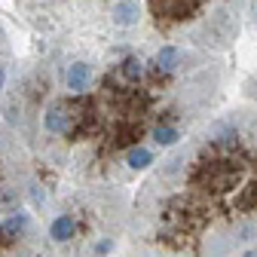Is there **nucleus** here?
I'll return each instance as SVG.
<instances>
[{"instance_id": "obj_1", "label": "nucleus", "mask_w": 257, "mask_h": 257, "mask_svg": "<svg viewBox=\"0 0 257 257\" xmlns=\"http://www.w3.org/2000/svg\"><path fill=\"white\" fill-rule=\"evenodd\" d=\"M190 58L181 71H159L147 80V64L138 55H125L98 74L83 92L55 95L31 71H25L7 95V119L13 132L46 163L61 166L80 178L107 175L116 178V166L125 163L128 150L147 147L159 128L193 125L214 101L220 77L211 80V68L187 74ZM61 92V89H58Z\"/></svg>"}, {"instance_id": "obj_2", "label": "nucleus", "mask_w": 257, "mask_h": 257, "mask_svg": "<svg viewBox=\"0 0 257 257\" xmlns=\"http://www.w3.org/2000/svg\"><path fill=\"white\" fill-rule=\"evenodd\" d=\"M135 257H239L257 245V110H230L153 169L128 217Z\"/></svg>"}, {"instance_id": "obj_3", "label": "nucleus", "mask_w": 257, "mask_h": 257, "mask_svg": "<svg viewBox=\"0 0 257 257\" xmlns=\"http://www.w3.org/2000/svg\"><path fill=\"white\" fill-rule=\"evenodd\" d=\"M128 230L125 193L113 187H83L71 193L49 220V242L61 257H110Z\"/></svg>"}, {"instance_id": "obj_4", "label": "nucleus", "mask_w": 257, "mask_h": 257, "mask_svg": "<svg viewBox=\"0 0 257 257\" xmlns=\"http://www.w3.org/2000/svg\"><path fill=\"white\" fill-rule=\"evenodd\" d=\"M156 28L172 40L205 52L230 49L239 34L236 0H147Z\"/></svg>"}, {"instance_id": "obj_5", "label": "nucleus", "mask_w": 257, "mask_h": 257, "mask_svg": "<svg viewBox=\"0 0 257 257\" xmlns=\"http://www.w3.org/2000/svg\"><path fill=\"white\" fill-rule=\"evenodd\" d=\"M31 184L28 147L7 122H0V214L19 211Z\"/></svg>"}, {"instance_id": "obj_6", "label": "nucleus", "mask_w": 257, "mask_h": 257, "mask_svg": "<svg viewBox=\"0 0 257 257\" xmlns=\"http://www.w3.org/2000/svg\"><path fill=\"white\" fill-rule=\"evenodd\" d=\"M110 19H113V25H119V28L138 25V19H141L138 0H113V4H110Z\"/></svg>"}, {"instance_id": "obj_7", "label": "nucleus", "mask_w": 257, "mask_h": 257, "mask_svg": "<svg viewBox=\"0 0 257 257\" xmlns=\"http://www.w3.org/2000/svg\"><path fill=\"white\" fill-rule=\"evenodd\" d=\"M10 64H13V46H10L4 25H0V98H4L7 83H10Z\"/></svg>"}, {"instance_id": "obj_8", "label": "nucleus", "mask_w": 257, "mask_h": 257, "mask_svg": "<svg viewBox=\"0 0 257 257\" xmlns=\"http://www.w3.org/2000/svg\"><path fill=\"white\" fill-rule=\"evenodd\" d=\"M248 10H251V19H254V28H257V0H248Z\"/></svg>"}]
</instances>
